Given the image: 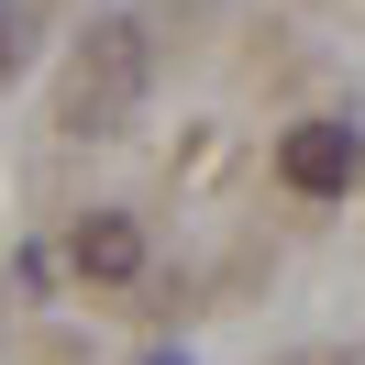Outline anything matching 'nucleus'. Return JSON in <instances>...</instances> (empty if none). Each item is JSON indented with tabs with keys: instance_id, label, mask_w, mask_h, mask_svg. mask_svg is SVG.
Wrapping results in <instances>:
<instances>
[{
	"instance_id": "nucleus-1",
	"label": "nucleus",
	"mask_w": 365,
	"mask_h": 365,
	"mask_svg": "<svg viewBox=\"0 0 365 365\" xmlns=\"http://www.w3.org/2000/svg\"><path fill=\"white\" fill-rule=\"evenodd\" d=\"M144 23H100V34H78V56H67V78H56V122L67 133H122L133 122V100H144Z\"/></svg>"
},
{
	"instance_id": "nucleus-2",
	"label": "nucleus",
	"mask_w": 365,
	"mask_h": 365,
	"mask_svg": "<svg viewBox=\"0 0 365 365\" xmlns=\"http://www.w3.org/2000/svg\"><path fill=\"white\" fill-rule=\"evenodd\" d=\"M354 166H365L354 122H299V133L277 144V178H288L299 200H343V188H354Z\"/></svg>"
},
{
	"instance_id": "nucleus-3",
	"label": "nucleus",
	"mask_w": 365,
	"mask_h": 365,
	"mask_svg": "<svg viewBox=\"0 0 365 365\" xmlns=\"http://www.w3.org/2000/svg\"><path fill=\"white\" fill-rule=\"evenodd\" d=\"M67 255H78V277H100V288H122V277H144V232H133V210H89Z\"/></svg>"
},
{
	"instance_id": "nucleus-4",
	"label": "nucleus",
	"mask_w": 365,
	"mask_h": 365,
	"mask_svg": "<svg viewBox=\"0 0 365 365\" xmlns=\"http://www.w3.org/2000/svg\"><path fill=\"white\" fill-rule=\"evenodd\" d=\"M155 365H178V354H155Z\"/></svg>"
}]
</instances>
